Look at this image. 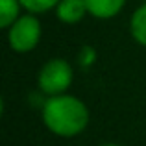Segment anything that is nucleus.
<instances>
[{"label":"nucleus","instance_id":"nucleus-3","mask_svg":"<svg viewBox=\"0 0 146 146\" xmlns=\"http://www.w3.org/2000/svg\"><path fill=\"white\" fill-rule=\"evenodd\" d=\"M41 41V22L35 13L21 15L7 28V43L13 52H32Z\"/></svg>","mask_w":146,"mask_h":146},{"label":"nucleus","instance_id":"nucleus-2","mask_svg":"<svg viewBox=\"0 0 146 146\" xmlns=\"http://www.w3.org/2000/svg\"><path fill=\"white\" fill-rule=\"evenodd\" d=\"M74 80V70L72 65L63 57H52L41 67L39 76H37V85L48 96L67 93Z\"/></svg>","mask_w":146,"mask_h":146},{"label":"nucleus","instance_id":"nucleus-6","mask_svg":"<svg viewBox=\"0 0 146 146\" xmlns=\"http://www.w3.org/2000/svg\"><path fill=\"white\" fill-rule=\"evenodd\" d=\"M129 32H131V37L141 46H146V2L141 7H137L135 13L131 15Z\"/></svg>","mask_w":146,"mask_h":146},{"label":"nucleus","instance_id":"nucleus-8","mask_svg":"<svg viewBox=\"0 0 146 146\" xmlns=\"http://www.w3.org/2000/svg\"><path fill=\"white\" fill-rule=\"evenodd\" d=\"M61 0H21L22 9H26L28 13H46L50 9H56V6Z\"/></svg>","mask_w":146,"mask_h":146},{"label":"nucleus","instance_id":"nucleus-9","mask_svg":"<svg viewBox=\"0 0 146 146\" xmlns=\"http://www.w3.org/2000/svg\"><path fill=\"white\" fill-rule=\"evenodd\" d=\"M78 61L82 67H91V65L96 61V50H94L93 46H82V50H80V56H78Z\"/></svg>","mask_w":146,"mask_h":146},{"label":"nucleus","instance_id":"nucleus-10","mask_svg":"<svg viewBox=\"0 0 146 146\" xmlns=\"http://www.w3.org/2000/svg\"><path fill=\"white\" fill-rule=\"evenodd\" d=\"M100 146H120V144H117V143H106V144H100Z\"/></svg>","mask_w":146,"mask_h":146},{"label":"nucleus","instance_id":"nucleus-1","mask_svg":"<svg viewBox=\"0 0 146 146\" xmlns=\"http://www.w3.org/2000/svg\"><path fill=\"white\" fill-rule=\"evenodd\" d=\"M43 122L57 137H76L89 126V109L70 94L48 96L43 106Z\"/></svg>","mask_w":146,"mask_h":146},{"label":"nucleus","instance_id":"nucleus-4","mask_svg":"<svg viewBox=\"0 0 146 146\" xmlns=\"http://www.w3.org/2000/svg\"><path fill=\"white\" fill-rule=\"evenodd\" d=\"M89 13L85 0H61L56 6V17L65 24H76Z\"/></svg>","mask_w":146,"mask_h":146},{"label":"nucleus","instance_id":"nucleus-5","mask_svg":"<svg viewBox=\"0 0 146 146\" xmlns=\"http://www.w3.org/2000/svg\"><path fill=\"white\" fill-rule=\"evenodd\" d=\"M89 15H93L94 19H113L115 15L120 13V9L124 7L126 0H85Z\"/></svg>","mask_w":146,"mask_h":146},{"label":"nucleus","instance_id":"nucleus-7","mask_svg":"<svg viewBox=\"0 0 146 146\" xmlns=\"http://www.w3.org/2000/svg\"><path fill=\"white\" fill-rule=\"evenodd\" d=\"M21 0H0V26L9 28L21 17Z\"/></svg>","mask_w":146,"mask_h":146},{"label":"nucleus","instance_id":"nucleus-11","mask_svg":"<svg viewBox=\"0 0 146 146\" xmlns=\"http://www.w3.org/2000/svg\"><path fill=\"white\" fill-rule=\"evenodd\" d=\"M141 2H146V0H141Z\"/></svg>","mask_w":146,"mask_h":146}]
</instances>
